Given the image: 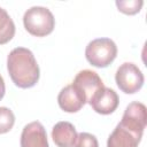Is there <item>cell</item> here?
<instances>
[{
  "label": "cell",
  "instance_id": "obj_15",
  "mask_svg": "<svg viewBox=\"0 0 147 147\" xmlns=\"http://www.w3.org/2000/svg\"><path fill=\"white\" fill-rule=\"evenodd\" d=\"M5 91H6V86H5V80L2 78V76L0 75V100L3 98L5 95Z\"/></svg>",
  "mask_w": 147,
  "mask_h": 147
},
{
  "label": "cell",
  "instance_id": "obj_8",
  "mask_svg": "<svg viewBox=\"0 0 147 147\" xmlns=\"http://www.w3.org/2000/svg\"><path fill=\"white\" fill-rule=\"evenodd\" d=\"M57 103L65 113H77L86 103V98L75 85L70 84L60 91Z\"/></svg>",
  "mask_w": 147,
  "mask_h": 147
},
{
  "label": "cell",
  "instance_id": "obj_5",
  "mask_svg": "<svg viewBox=\"0 0 147 147\" xmlns=\"http://www.w3.org/2000/svg\"><path fill=\"white\" fill-rule=\"evenodd\" d=\"M115 80L122 92L126 94H133L142 87L145 78L141 70L134 63L125 62L117 69Z\"/></svg>",
  "mask_w": 147,
  "mask_h": 147
},
{
  "label": "cell",
  "instance_id": "obj_9",
  "mask_svg": "<svg viewBox=\"0 0 147 147\" xmlns=\"http://www.w3.org/2000/svg\"><path fill=\"white\" fill-rule=\"evenodd\" d=\"M21 147H49L46 130L40 122H31L23 127Z\"/></svg>",
  "mask_w": 147,
  "mask_h": 147
},
{
  "label": "cell",
  "instance_id": "obj_12",
  "mask_svg": "<svg viewBox=\"0 0 147 147\" xmlns=\"http://www.w3.org/2000/svg\"><path fill=\"white\" fill-rule=\"evenodd\" d=\"M15 123L14 113L7 107H0V134L9 132Z\"/></svg>",
  "mask_w": 147,
  "mask_h": 147
},
{
  "label": "cell",
  "instance_id": "obj_10",
  "mask_svg": "<svg viewBox=\"0 0 147 147\" xmlns=\"http://www.w3.org/2000/svg\"><path fill=\"white\" fill-rule=\"evenodd\" d=\"M77 131L69 122H59L53 126L52 138L57 147H72L77 140Z\"/></svg>",
  "mask_w": 147,
  "mask_h": 147
},
{
  "label": "cell",
  "instance_id": "obj_1",
  "mask_svg": "<svg viewBox=\"0 0 147 147\" xmlns=\"http://www.w3.org/2000/svg\"><path fill=\"white\" fill-rule=\"evenodd\" d=\"M146 123V106L138 101L131 102L126 107L121 122L109 136L107 147H138Z\"/></svg>",
  "mask_w": 147,
  "mask_h": 147
},
{
  "label": "cell",
  "instance_id": "obj_6",
  "mask_svg": "<svg viewBox=\"0 0 147 147\" xmlns=\"http://www.w3.org/2000/svg\"><path fill=\"white\" fill-rule=\"evenodd\" d=\"M93 110L101 115H109L114 113L119 103L117 93L109 87H101L88 101Z\"/></svg>",
  "mask_w": 147,
  "mask_h": 147
},
{
  "label": "cell",
  "instance_id": "obj_2",
  "mask_svg": "<svg viewBox=\"0 0 147 147\" xmlns=\"http://www.w3.org/2000/svg\"><path fill=\"white\" fill-rule=\"evenodd\" d=\"M7 69L13 83L21 88H30L39 80L38 63L33 53L25 47H16L8 54Z\"/></svg>",
  "mask_w": 147,
  "mask_h": 147
},
{
  "label": "cell",
  "instance_id": "obj_11",
  "mask_svg": "<svg viewBox=\"0 0 147 147\" xmlns=\"http://www.w3.org/2000/svg\"><path fill=\"white\" fill-rule=\"evenodd\" d=\"M15 34V24L6 11V9L0 7V45L7 44L13 39Z\"/></svg>",
  "mask_w": 147,
  "mask_h": 147
},
{
  "label": "cell",
  "instance_id": "obj_7",
  "mask_svg": "<svg viewBox=\"0 0 147 147\" xmlns=\"http://www.w3.org/2000/svg\"><path fill=\"white\" fill-rule=\"evenodd\" d=\"M72 85H75L85 95L86 102H88L92 99V96L101 87L105 86L100 76L95 71H92V70H88V69L79 71L76 75V77L72 82Z\"/></svg>",
  "mask_w": 147,
  "mask_h": 147
},
{
  "label": "cell",
  "instance_id": "obj_3",
  "mask_svg": "<svg viewBox=\"0 0 147 147\" xmlns=\"http://www.w3.org/2000/svg\"><path fill=\"white\" fill-rule=\"evenodd\" d=\"M23 24L30 34L34 37H45L54 30L55 18L48 8L33 6L24 13Z\"/></svg>",
  "mask_w": 147,
  "mask_h": 147
},
{
  "label": "cell",
  "instance_id": "obj_14",
  "mask_svg": "<svg viewBox=\"0 0 147 147\" xmlns=\"http://www.w3.org/2000/svg\"><path fill=\"white\" fill-rule=\"evenodd\" d=\"M72 147H99V142L95 136L87 132H82L77 136V140Z\"/></svg>",
  "mask_w": 147,
  "mask_h": 147
},
{
  "label": "cell",
  "instance_id": "obj_13",
  "mask_svg": "<svg viewBox=\"0 0 147 147\" xmlns=\"http://www.w3.org/2000/svg\"><path fill=\"white\" fill-rule=\"evenodd\" d=\"M144 1L141 0H117L116 6L119 11L126 15H134L140 11Z\"/></svg>",
  "mask_w": 147,
  "mask_h": 147
},
{
  "label": "cell",
  "instance_id": "obj_4",
  "mask_svg": "<svg viewBox=\"0 0 147 147\" xmlns=\"http://www.w3.org/2000/svg\"><path fill=\"white\" fill-rule=\"evenodd\" d=\"M117 55V46L109 38H98L90 41L85 49V56L90 64L96 68L108 67Z\"/></svg>",
  "mask_w": 147,
  "mask_h": 147
}]
</instances>
